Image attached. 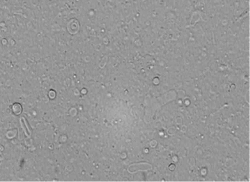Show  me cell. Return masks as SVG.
<instances>
[{"mask_svg": "<svg viewBox=\"0 0 250 182\" xmlns=\"http://www.w3.org/2000/svg\"><path fill=\"white\" fill-rule=\"evenodd\" d=\"M11 110L15 115H20L22 111V106L18 103H15L11 107Z\"/></svg>", "mask_w": 250, "mask_h": 182, "instance_id": "1", "label": "cell"}, {"mask_svg": "<svg viewBox=\"0 0 250 182\" xmlns=\"http://www.w3.org/2000/svg\"><path fill=\"white\" fill-rule=\"evenodd\" d=\"M21 126L22 127V129L24 131L25 134L26 135L29 137L31 135V132L28 127V125L27 124V122L26 121L25 119L24 118H22L21 119Z\"/></svg>", "mask_w": 250, "mask_h": 182, "instance_id": "2", "label": "cell"}]
</instances>
